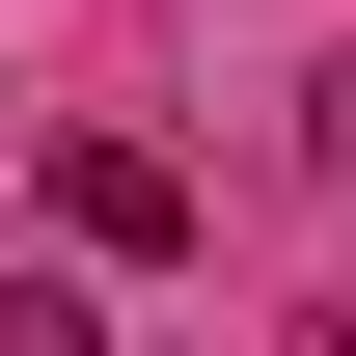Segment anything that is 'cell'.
<instances>
[{"label":"cell","instance_id":"1","mask_svg":"<svg viewBox=\"0 0 356 356\" xmlns=\"http://www.w3.org/2000/svg\"><path fill=\"white\" fill-rule=\"evenodd\" d=\"M55 247H83V274H165L192 247V165H165V137H55Z\"/></svg>","mask_w":356,"mask_h":356},{"label":"cell","instance_id":"2","mask_svg":"<svg viewBox=\"0 0 356 356\" xmlns=\"http://www.w3.org/2000/svg\"><path fill=\"white\" fill-rule=\"evenodd\" d=\"M0 356H110V302H83V247H28V274H0Z\"/></svg>","mask_w":356,"mask_h":356},{"label":"cell","instance_id":"3","mask_svg":"<svg viewBox=\"0 0 356 356\" xmlns=\"http://www.w3.org/2000/svg\"><path fill=\"white\" fill-rule=\"evenodd\" d=\"M302 165H356V55H329V83H302Z\"/></svg>","mask_w":356,"mask_h":356}]
</instances>
